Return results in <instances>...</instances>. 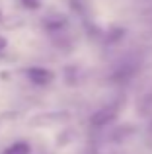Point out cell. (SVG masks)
<instances>
[{
    "instance_id": "obj_1",
    "label": "cell",
    "mask_w": 152,
    "mask_h": 154,
    "mask_svg": "<svg viewBox=\"0 0 152 154\" xmlns=\"http://www.w3.org/2000/svg\"><path fill=\"white\" fill-rule=\"evenodd\" d=\"M26 76L35 84V86H47V84H51L55 80L53 70H49V68H41V66H31V68H27V70H26Z\"/></svg>"
},
{
    "instance_id": "obj_2",
    "label": "cell",
    "mask_w": 152,
    "mask_h": 154,
    "mask_svg": "<svg viewBox=\"0 0 152 154\" xmlns=\"http://www.w3.org/2000/svg\"><path fill=\"white\" fill-rule=\"evenodd\" d=\"M115 115H117V109H115V107L99 109V111H96L94 115H92V125H96V127H103V125L111 123V121L115 119Z\"/></svg>"
},
{
    "instance_id": "obj_3",
    "label": "cell",
    "mask_w": 152,
    "mask_h": 154,
    "mask_svg": "<svg viewBox=\"0 0 152 154\" xmlns=\"http://www.w3.org/2000/svg\"><path fill=\"white\" fill-rule=\"evenodd\" d=\"M31 152V148H29V144L27 143H14V144H10V146L6 148L2 154H29Z\"/></svg>"
},
{
    "instance_id": "obj_4",
    "label": "cell",
    "mask_w": 152,
    "mask_h": 154,
    "mask_svg": "<svg viewBox=\"0 0 152 154\" xmlns=\"http://www.w3.org/2000/svg\"><path fill=\"white\" fill-rule=\"evenodd\" d=\"M66 26V20L65 18H61V16H57V18H51V20H47L45 22V27H47V31H59V29H62V27Z\"/></svg>"
},
{
    "instance_id": "obj_5",
    "label": "cell",
    "mask_w": 152,
    "mask_h": 154,
    "mask_svg": "<svg viewBox=\"0 0 152 154\" xmlns=\"http://www.w3.org/2000/svg\"><path fill=\"white\" fill-rule=\"evenodd\" d=\"M26 8H39V0H22Z\"/></svg>"
},
{
    "instance_id": "obj_6",
    "label": "cell",
    "mask_w": 152,
    "mask_h": 154,
    "mask_svg": "<svg viewBox=\"0 0 152 154\" xmlns=\"http://www.w3.org/2000/svg\"><path fill=\"white\" fill-rule=\"evenodd\" d=\"M8 47V39L6 37H2V35H0V53H2L4 49H6Z\"/></svg>"
},
{
    "instance_id": "obj_7",
    "label": "cell",
    "mask_w": 152,
    "mask_h": 154,
    "mask_svg": "<svg viewBox=\"0 0 152 154\" xmlns=\"http://www.w3.org/2000/svg\"><path fill=\"white\" fill-rule=\"evenodd\" d=\"M0 20H2V12H0Z\"/></svg>"
}]
</instances>
